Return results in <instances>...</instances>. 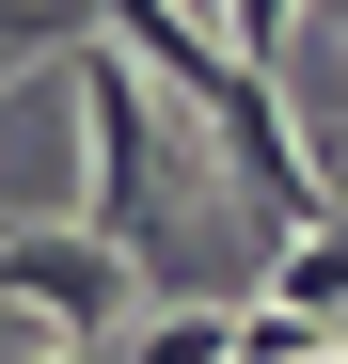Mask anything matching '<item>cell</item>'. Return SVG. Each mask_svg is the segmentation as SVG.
Returning <instances> with one entry per match:
<instances>
[{
	"label": "cell",
	"instance_id": "cell-7",
	"mask_svg": "<svg viewBox=\"0 0 348 364\" xmlns=\"http://www.w3.org/2000/svg\"><path fill=\"white\" fill-rule=\"evenodd\" d=\"M0 364H111V348H0Z\"/></svg>",
	"mask_w": 348,
	"mask_h": 364
},
{
	"label": "cell",
	"instance_id": "cell-1",
	"mask_svg": "<svg viewBox=\"0 0 348 364\" xmlns=\"http://www.w3.org/2000/svg\"><path fill=\"white\" fill-rule=\"evenodd\" d=\"M80 127H95V237L127 254L143 285H174V111L127 48H80Z\"/></svg>",
	"mask_w": 348,
	"mask_h": 364
},
{
	"label": "cell",
	"instance_id": "cell-6",
	"mask_svg": "<svg viewBox=\"0 0 348 364\" xmlns=\"http://www.w3.org/2000/svg\"><path fill=\"white\" fill-rule=\"evenodd\" d=\"M238 364H332V317H285L269 301V317H238Z\"/></svg>",
	"mask_w": 348,
	"mask_h": 364
},
{
	"label": "cell",
	"instance_id": "cell-3",
	"mask_svg": "<svg viewBox=\"0 0 348 364\" xmlns=\"http://www.w3.org/2000/svg\"><path fill=\"white\" fill-rule=\"evenodd\" d=\"M111 364H238V301H158L111 333Z\"/></svg>",
	"mask_w": 348,
	"mask_h": 364
},
{
	"label": "cell",
	"instance_id": "cell-2",
	"mask_svg": "<svg viewBox=\"0 0 348 364\" xmlns=\"http://www.w3.org/2000/svg\"><path fill=\"white\" fill-rule=\"evenodd\" d=\"M127 254H111L95 222H64V237H0V301H16V317L48 333V348H111L127 333Z\"/></svg>",
	"mask_w": 348,
	"mask_h": 364
},
{
	"label": "cell",
	"instance_id": "cell-5",
	"mask_svg": "<svg viewBox=\"0 0 348 364\" xmlns=\"http://www.w3.org/2000/svg\"><path fill=\"white\" fill-rule=\"evenodd\" d=\"M95 0H0V64H32V48H80Z\"/></svg>",
	"mask_w": 348,
	"mask_h": 364
},
{
	"label": "cell",
	"instance_id": "cell-4",
	"mask_svg": "<svg viewBox=\"0 0 348 364\" xmlns=\"http://www.w3.org/2000/svg\"><path fill=\"white\" fill-rule=\"evenodd\" d=\"M285 32H301V0H206V48L254 80H285Z\"/></svg>",
	"mask_w": 348,
	"mask_h": 364
}]
</instances>
